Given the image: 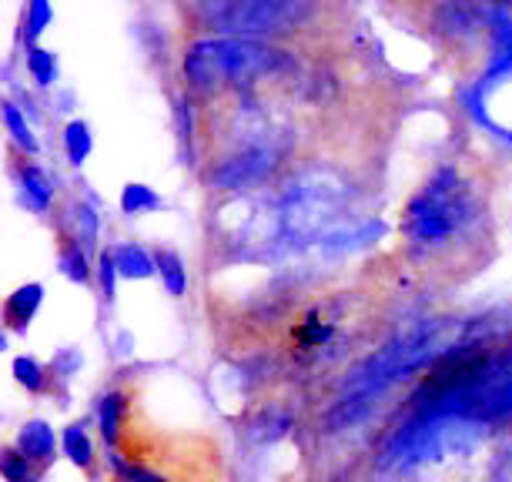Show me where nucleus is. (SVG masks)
<instances>
[{
  "instance_id": "1",
  "label": "nucleus",
  "mask_w": 512,
  "mask_h": 482,
  "mask_svg": "<svg viewBox=\"0 0 512 482\" xmlns=\"http://www.w3.org/2000/svg\"><path fill=\"white\" fill-rule=\"evenodd\" d=\"M295 67V57L282 47L255 41V37H201L185 51L181 74L188 91L215 94L228 84L251 81Z\"/></svg>"
},
{
  "instance_id": "2",
  "label": "nucleus",
  "mask_w": 512,
  "mask_h": 482,
  "mask_svg": "<svg viewBox=\"0 0 512 482\" xmlns=\"http://www.w3.org/2000/svg\"><path fill=\"white\" fill-rule=\"evenodd\" d=\"M479 218V201L459 181V171L446 165L415 191L402 211V235L419 248H439Z\"/></svg>"
},
{
  "instance_id": "3",
  "label": "nucleus",
  "mask_w": 512,
  "mask_h": 482,
  "mask_svg": "<svg viewBox=\"0 0 512 482\" xmlns=\"http://www.w3.org/2000/svg\"><path fill=\"white\" fill-rule=\"evenodd\" d=\"M211 31H221L228 37H255L262 41L265 34L292 31L302 17L312 14L305 4H275V0H255V4H205L198 7Z\"/></svg>"
},
{
  "instance_id": "4",
  "label": "nucleus",
  "mask_w": 512,
  "mask_h": 482,
  "mask_svg": "<svg viewBox=\"0 0 512 482\" xmlns=\"http://www.w3.org/2000/svg\"><path fill=\"white\" fill-rule=\"evenodd\" d=\"M278 165V154L265 144H255V148H245L235 158L221 161V165L211 171L208 181H215L218 188L225 191H241V188H251L258 181H265L272 175V168Z\"/></svg>"
},
{
  "instance_id": "5",
  "label": "nucleus",
  "mask_w": 512,
  "mask_h": 482,
  "mask_svg": "<svg viewBox=\"0 0 512 482\" xmlns=\"http://www.w3.org/2000/svg\"><path fill=\"white\" fill-rule=\"evenodd\" d=\"M14 175H17V198H21V205L27 211H34V215H44L54 201V178L31 158L17 161Z\"/></svg>"
},
{
  "instance_id": "6",
  "label": "nucleus",
  "mask_w": 512,
  "mask_h": 482,
  "mask_svg": "<svg viewBox=\"0 0 512 482\" xmlns=\"http://www.w3.org/2000/svg\"><path fill=\"white\" fill-rule=\"evenodd\" d=\"M14 449L21 452L27 462H34V466H47V462H54V452H57V432L51 429L47 419H27L24 426L17 429Z\"/></svg>"
},
{
  "instance_id": "7",
  "label": "nucleus",
  "mask_w": 512,
  "mask_h": 482,
  "mask_svg": "<svg viewBox=\"0 0 512 482\" xmlns=\"http://www.w3.org/2000/svg\"><path fill=\"white\" fill-rule=\"evenodd\" d=\"M44 302V285L41 282H31V285H21L14 295H7L4 302V325L7 332H27L37 315V308Z\"/></svg>"
},
{
  "instance_id": "8",
  "label": "nucleus",
  "mask_w": 512,
  "mask_h": 482,
  "mask_svg": "<svg viewBox=\"0 0 512 482\" xmlns=\"http://www.w3.org/2000/svg\"><path fill=\"white\" fill-rule=\"evenodd\" d=\"M128 395L124 392H104L98 399V429H101V439L104 446H108L111 452L118 449V439H121V426L124 419H128Z\"/></svg>"
},
{
  "instance_id": "9",
  "label": "nucleus",
  "mask_w": 512,
  "mask_h": 482,
  "mask_svg": "<svg viewBox=\"0 0 512 482\" xmlns=\"http://www.w3.org/2000/svg\"><path fill=\"white\" fill-rule=\"evenodd\" d=\"M114 265H118V275L131 278V282H144V278H151L158 272L154 252H148L138 241H124V245L114 248Z\"/></svg>"
},
{
  "instance_id": "10",
  "label": "nucleus",
  "mask_w": 512,
  "mask_h": 482,
  "mask_svg": "<svg viewBox=\"0 0 512 482\" xmlns=\"http://www.w3.org/2000/svg\"><path fill=\"white\" fill-rule=\"evenodd\" d=\"M154 265H158V278L164 285V292L181 298L188 292V272H185V258L175 248H154Z\"/></svg>"
},
{
  "instance_id": "11",
  "label": "nucleus",
  "mask_w": 512,
  "mask_h": 482,
  "mask_svg": "<svg viewBox=\"0 0 512 482\" xmlns=\"http://www.w3.org/2000/svg\"><path fill=\"white\" fill-rule=\"evenodd\" d=\"M61 144H64V154H67V165L81 168L94 151V134L88 128V121H81V118L67 121L64 131H61Z\"/></svg>"
},
{
  "instance_id": "12",
  "label": "nucleus",
  "mask_w": 512,
  "mask_h": 482,
  "mask_svg": "<svg viewBox=\"0 0 512 482\" xmlns=\"http://www.w3.org/2000/svg\"><path fill=\"white\" fill-rule=\"evenodd\" d=\"M57 268H61L64 278H71V282H77V285H88L94 278L88 252H84V248L77 245V241L67 238V235L61 238V248H57Z\"/></svg>"
},
{
  "instance_id": "13",
  "label": "nucleus",
  "mask_w": 512,
  "mask_h": 482,
  "mask_svg": "<svg viewBox=\"0 0 512 482\" xmlns=\"http://www.w3.org/2000/svg\"><path fill=\"white\" fill-rule=\"evenodd\" d=\"M61 452L74 462L77 469L94 466V442H91L88 429H84L81 422H71V426L61 432Z\"/></svg>"
},
{
  "instance_id": "14",
  "label": "nucleus",
  "mask_w": 512,
  "mask_h": 482,
  "mask_svg": "<svg viewBox=\"0 0 512 482\" xmlns=\"http://www.w3.org/2000/svg\"><path fill=\"white\" fill-rule=\"evenodd\" d=\"M27 74H31V81L37 88L47 91V88H54L57 77H61V61H57V54L47 51V47H31V51H27Z\"/></svg>"
},
{
  "instance_id": "15",
  "label": "nucleus",
  "mask_w": 512,
  "mask_h": 482,
  "mask_svg": "<svg viewBox=\"0 0 512 482\" xmlns=\"http://www.w3.org/2000/svg\"><path fill=\"white\" fill-rule=\"evenodd\" d=\"M4 128L7 134H11V141L21 148L27 158H34L37 151H41V141L34 138V131H31V124H27L24 118V111L17 108L14 101H4Z\"/></svg>"
},
{
  "instance_id": "16",
  "label": "nucleus",
  "mask_w": 512,
  "mask_h": 482,
  "mask_svg": "<svg viewBox=\"0 0 512 482\" xmlns=\"http://www.w3.org/2000/svg\"><path fill=\"white\" fill-rule=\"evenodd\" d=\"M51 21H54V11L51 7L44 4V0H31V4L24 7V17H21V31H17V41L21 44H27V51L31 47H37L34 41L41 37L47 27H51Z\"/></svg>"
},
{
  "instance_id": "17",
  "label": "nucleus",
  "mask_w": 512,
  "mask_h": 482,
  "mask_svg": "<svg viewBox=\"0 0 512 482\" xmlns=\"http://www.w3.org/2000/svg\"><path fill=\"white\" fill-rule=\"evenodd\" d=\"M98 211H94L91 205H84V201H74L71 205V231L74 235H67L71 241H77V245L88 252V248H94V241H98Z\"/></svg>"
},
{
  "instance_id": "18",
  "label": "nucleus",
  "mask_w": 512,
  "mask_h": 482,
  "mask_svg": "<svg viewBox=\"0 0 512 482\" xmlns=\"http://www.w3.org/2000/svg\"><path fill=\"white\" fill-rule=\"evenodd\" d=\"M161 205H164V198L158 195V191H151L148 185H138V181L124 185V191H121L124 215H148V211H158Z\"/></svg>"
},
{
  "instance_id": "19",
  "label": "nucleus",
  "mask_w": 512,
  "mask_h": 482,
  "mask_svg": "<svg viewBox=\"0 0 512 482\" xmlns=\"http://www.w3.org/2000/svg\"><path fill=\"white\" fill-rule=\"evenodd\" d=\"M14 379L34 395L51 389V372H47L37 359H31V355H17V359H14Z\"/></svg>"
},
{
  "instance_id": "20",
  "label": "nucleus",
  "mask_w": 512,
  "mask_h": 482,
  "mask_svg": "<svg viewBox=\"0 0 512 482\" xmlns=\"http://www.w3.org/2000/svg\"><path fill=\"white\" fill-rule=\"evenodd\" d=\"M108 462L114 469V482H168L154 469H144V466H138V462H128L124 456H118V452H111Z\"/></svg>"
},
{
  "instance_id": "21",
  "label": "nucleus",
  "mask_w": 512,
  "mask_h": 482,
  "mask_svg": "<svg viewBox=\"0 0 512 482\" xmlns=\"http://www.w3.org/2000/svg\"><path fill=\"white\" fill-rule=\"evenodd\" d=\"M94 275H98V285H101V298L104 302H114V295H118V265H114V252H104L98 255V268H94Z\"/></svg>"
},
{
  "instance_id": "22",
  "label": "nucleus",
  "mask_w": 512,
  "mask_h": 482,
  "mask_svg": "<svg viewBox=\"0 0 512 482\" xmlns=\"http://www.w3.org/2000/svg\"><path fill=\"white\" fill-rule=\"evenodd\" d=\"M0 469H4V479L7 482H27V479H34V462H27L21 452L17 449H7L4 452V459H0Z\"/></svg>"
},
{
  "instance_id": "23",
  "label": "nucleus",
  "mask_w": 512,
  "mask_h": 482,
  "mask_svg": "<svg viewBox=\"0 0 512 482\" xmlns=\"http://www.w3.org/2000/svg\"><path fill=\"white\" fill-rule=\"evenodd\" d=\"M77 369H81V352H77V349H67V352H61L54 359V372L61 375V379H67V375L77 372Z\"/></svg>"
},
{
  "instance_id": "24",
  "label": "nucleus",
  "mask_w": 512,
  "mask_h": 482,
  "mask_svg": "<svg viewBox=\"0 0 512 482\" xmlns=\"http://www.w3.org/2000/svg\"><path fill=\"white\" fill-rule=\"evenodd\" d=\"M134 352V339L128 332H121V342H118V355H131Z\"/></svg>"
},
{
  "instance_id": "25",
  "label": "nucleus",
  "mask_w": 512,
  "mask_h": 482,
  "mask_svg": "<svg viewBox=\"0 0 512 482\" xmlns=\"http://www.w3.org/2000/svg\"><path fill=\"white\" fill-rule=\"evenodd\" d=\"M27 482H41V479H37V476H34V479H27Z\"/></svg>"
}]
</instances>
